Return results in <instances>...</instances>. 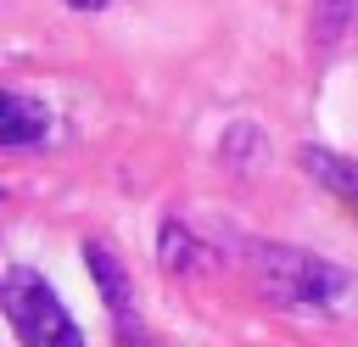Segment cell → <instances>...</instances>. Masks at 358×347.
Masks as SVG:
<instances>
[{"mask_svg": "<svg viewBox=\"0 0 358 347\" xmlns=\"http://www.w3.org/2000/svg\"><path fill=\"white\" fill-rule=\"evenodd\" d=\"M235 252L246 257V269L257 274L268 302H280L291 313H330V319L358 313V274H347L341 263L280 246V241H235Z\"/></svg>", "mask_w": 358, "mask_h": 347, "instance_id": "cell-1", "label": "cell"}, {"mask_svg": "<svg viewBox=\"0 0 358 347\" xmlns=\"http://www.w3.org/2000/svg\"><path fill=\"white\" fill-rule=\"evenodd\" d=\"M0 302H6V319L11 330L22 336V347H84L78 325L67 319L62 297L45 285V274H34L28 263H11L6 280H0Z\"/></svg>", "mask_w": 358, "mask_h": 347, "instance_id": "cell-2", "label": "cell"}, {"mask_svg": "<svg viewBox=\"0 0 358 347\" xmlns=\"http://www.w3.org/2000/svg\"><path fill=\"white\" fill-rule=\"evenodd\" d=\"M84 263H90V274H95L101 297H106V313H112L117 336L145 347V325H140V308H134V291H129V274H123L117 252H112L106 241H84Z\"/></svg>", "mask_w": 358, "mask_h": 347, "instance_id": "cell-3", "label": "cell"}, {"mask_svg": "<svg viewBox=\"0 0 358 347\" xmlns=\"http://www.w3.org/2000/svg\"><path fill=\"white\" fill-rule=\"evenodd\" d=\"M45 134H50L45 101H34V95H22V90H6V95H0V146H6V151H22V146H34V140H45Z\"/></svg>", "mask_w": 358, "mask_h": 347, "instance_id": "cell-4", "label": "cell"}, {"mask_svg": "<svg viewBox=\"0 0 358 347\" xmlns=\"http://www.w3.org/2000/svg\"><path fill=\"white\" fill-rule=\"evenodd\" d=\"M296 162H302L330 196H341V201L358 207V162H347V157H336V151H324V146H302Z\"/></svg>", "mask_w": 358, "mask_h": 347, "instance_id": "cell-5", "label": "cell"}, {"mask_svg": "<svg viewBox=\"0 0 358 347\" xmlns=\"http://www.w3.org/2000/svg\"><path fill=\"white\" fill-rule=\"evenodd\" d=\"M157 257H162V269H201L207 263V252H201V241L190 235V224H179V218H168L162 224V235H157Z\"/></svg>", "mask_w": 358, "mask_h": 347, "instance_id": "cell-6", "label": "cell"}, {"mask_svg": "<svg viewBox=\"0 0 358 347\" xmlns=\"http://www.w3.org/2000/svg\"><path fill=\"white\" fill-rule=\"evenodd\" d=\"M218 157H224L235 174H252V168H257V157H263V134H257L252 123H229V129H224Z\"/></svg>", "mask_w": 358, "mask_h": 347, "instance_id": "cell-7", "label": "cell"}, {"mask_svg": "<svg viewBox=\"0 0 358 347\" xmlns=\"http://www.w3.org/2000/svg\"><path fill=\"white\" fill-rule=\"evenodd\" d=\"M358 0H313V45L319 50H336V39L347 34Z\"/></svg>", "mask_w": 358, "mask_h": 347, "instance_id": "cell-8", "label": "cell"}, {"mask_svg": "<svg viewBox=\"0 0 358 347\" xmlns=\"http://www.w3.org/2000/svg\"><path fill=\"white\" fill-rule=\"evenodd\" d=\"M67 6H78V11H101L106 0H67Z\"/></svg>", "mask_w": 358, "mask_h": 347, "instance_id": "cell-9", "label": "cell"}]
</instances>
